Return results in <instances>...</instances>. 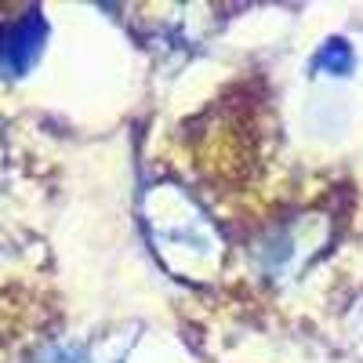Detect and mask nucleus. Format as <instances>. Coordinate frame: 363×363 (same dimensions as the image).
I'll list each match as a JSON object with an SVG mask.
<instances>
[{
	"label": "nucleus",
	"mask_w": 363,
	"mask_h": 363,
	"mask_svg": "<svg viewBox=\"0 0 363 363\" xmlns=\"http://www.w3.org/2000/svg\"><path fill=\"white\" fill-rule=\"evenodd\" d=\"M48 40V22L40 11H29L0 29V77H22L33 69V62L44 51Z\"/></svg>",
	"instance_id": "1"
},
{
	"label": "nucleus",
	"mask_w": 363,
	"mask_h": 363,
	"mask_svg": "<svg viewBox=\"0 0 363 363\" xmlns=\"http://www.w3.org/2000/svg\"><path fill=\"white\" fill-rule=\"evenodd\" d=\"M316 69H330V73H349L352 66H356V55H352V48H349V40H330V44H323V51L316 55V62H313Z\"/></svg>",
	"instance_id": "2"
}]
</instances>
